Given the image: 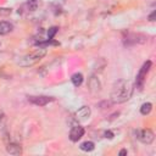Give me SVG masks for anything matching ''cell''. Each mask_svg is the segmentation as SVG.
I'll list each match as a JSON object with an SVG mask.
<instances>
[{"label":"cell","mask_w":156,"mask_h":156,"mask_svg":"<svg viewBox=\"0 0 156 156\" xmlns=\"http://www.w3.org/2000/svg\"><path fill=\"white\" fill-rule=\"evenodd\" d=\"M133 88L128 80L119 79L117 80L111 90V101L113 104H122L130 99Z\"/></svg>","instance_id":"obj_1"},{"label":"cell","mask_w":156,"mask_h":156,"mask_svg":"<svg viewBox=\"0 0 156 156\" xmlns=\"http://www.w3.org/2000/svg\"><path fill=\"white\" fill-rule=\"evenodd\" d=\"M45 55H46V50H45L44 48H39V49H37L35 51H33L32 54H28V55H24L23 57H21V58L18 60V65L22 66V67L33 66V65H35L37 62H39Z\"/></svg>","instance_id":"obj_2"},{"label":"cell","mask_w":156,"mask_h":156,"mask_svg":"<svg viewBox=\"0 0 156 156\" xmlns=\"http://www.w3.org/2000/svg\"><path fill=\"white\" fill-rule=\"evenodd\" d=\"M151 65H152L151 61H146V62H144V65L141 66L139 73L136 74V80H135V83H136V87H138L139 89L143 88V85H144V80H145V78H146V73L149 72Z\"/></svg>","instance_id":"obj_3"},{"label":"cell","mask_w":156,"mask_h":156,"mask_svg":"<svg viewBox=\"0 0 156 156\" xmlns=\"http://www.w3.org/2000/svg\"><path fill=\"white\" fill-rule=\"evenodd\" d=\"M136 138L143 144H151L155 139V134L152 133L151 129H140L136 132Z\"/></svg>","instance_id":"obj_4"},{"label":"cell","mask_w":156,"mask_h":156,"mask_svg":"<svg viewBox=\"0 0 156 156\" xmlns=\"http://www.w3.org/2000/svg\"><path fill=\"white\" fill-rule=\"evenodd\" d=\"M55 99L54 98H50V96H44V95H37V96H28V101L37 105V106H45L46 104L54 101Z\"/></svg>","instance_id":"obj_5"},{"label":"cell","mask_w":156,"mask_h":156,"mask_svg":"<svg viewBox=\"0 0 156 156\" xmlns=\"http://www.w3.org/2000/svg\"><path fill=\"white\" fill-rule=\"evenodd\" d=\"M83 135H84V128H83V127H80V126H74V127H72V129H71V132H69V139H71V141L76 143V141H78Z\"/></svg>","instance_id":"obj_6"},{"label":"cell","mask_w":156,"mask_h":156,"mask_svg":"<svg viewBox=\"0 0 156 156\" xmlns=\"http://www.w3.org/2000/svg\"><path fill=\"white\" fill-rule=\"evenodd\" d=\"M91 111H90V107L89 106H82L79 110L76 111V118L78 121H85L87 118H89Z\"/></svg>","instance_id":"obj_7"},{"label":"cell","mask_w":156,"mask_h":156,"mask_svg":"<svg viewBox=\"0 0 156 156\" xmlns=\"http://www.w3.org/2000/svg\"><path fill=\"white\" fill-rule=\"evenodd\" d=\"M6 151L10 154V155H15V156H18L22 154V146L17 143H9L6 145Z\"/></svg>","instance_id":"obj_8"},{"label":"cell","mask_w":156,"mask_h":156,"mask_svg":"<svg viewBox=\"0 0 156 156\" xmlns=\"http://www.w3.org/2000/svg\"><path fill=\"white\" fill-rule=\"evenodd\" d=\"M12 30V24L7 21H1L0 22V35H5Z\"/></svg>","instance_id":"obj_9"},{"label":"cell","mask_w":156,"mask_h":156,"mask_svg":"<svg viewBox=\"0 0 156 156\" xmlns=\"http://www.w3.org/2000/svg\"><path fill=\"white\" fill-rule=\"evenodd\" d=\"M100 82H99V79L98 78H95V77H91L90 79H89V88H90V90L91 91H99L100 90Z\"/></svg>","instance_id":"obj_10"},{"label":"cell","mask_w":156,"mask_h":156,"mask_svg":"<svg viewBox=\"0 0 156 156\" xmlns=\"http://www.w3.org/2000/svg\"><path fill=\"white\" fill-rule=\"evenodd\" d=\"M83 74L82 73H74L73 76H72V78H71V80H72V83H73V85L74 87H80L82 85V83H83Z\"/></svg>","instance_id":"obj_11"},{"label":"cell","mask_w":156,"mask_h":156,"mask_svg":"<svg viewBox=\"0 0 156 156\" xmlns=\"http://www.w3.org/2000/svg\"><path fill=\"white\" fill-rule=\"evenodd\" d=\"M80 150L82 151H85V152H89V151H93L95 149V144L93 141H84L80 144Z\"/></svg>","instance_id":"obj_12"},{"label":"cell","mask_w":156,"mask_h":156,"mask_svg":"<svg viewBox=\"0 0 156 156\" xmlns=\"http://www.w3.org/2000/svg\"><path fill=\"white\" fill-rule=\"evenodd\" d=\"M151 110H152V104L151 102H145L140 107V113L144 115V116H146V115H149L151 112Z\"/></svg>","instance_id":"obj_13"},{"label":"cell","mask_w":156,"mask_h":156,"mask_svg":"<svg viewBox=\"0 0 156 156\" xmlns=\"http://www.w3.org/2000/svg\"><path fill=\"white\" fill-rule=\"evenodd\" d=\"M26 6H27V9H28V11H35L37 9H38V1L37 0H28L27 1V4H26Z\"/></svg>","instance_id":"obj_14"},{"label":"cell","mask_w":156,"mask_h":156,"mask_svg":"<svg viewBox=\"0 0 156 156\" xmlns=\"http://www.w3.org/2000/svg\"><path fill=\"white\" fill-rule=\"evenodd\" d=\"M57 30H58L57 27H55V26L54 27H50L49 30H48V39H54V37L57 33Z\"/></svg>","instance_id":"obj_15"},{"label":"cell","mask_w":156,"mask_h":156,"mask_svg":"<svg viewBox=\"0 0 156 156\" xmlns=\"http://www.w3.org/2000/svg\"><path fill=\"white\" fill-rule=\"evenodd\" d=\"M11 13V9H7V7H1L0 9V15L1 16H9Z\"/></svg>","instance_id":"obj_16"},{"label":"cell","mask_w":156,"mask_h":156,"mask_svg":"<svg viewBox=\"0 0 156 156\" xmlns=\"http://www.w3.org/2000/svg\"><path fill=\"white\" fill-rule=\"evenodd\" d=\"M155 17H156V11H152L150 15H149V21H155Z\"/></svg>","instance_id":"obj_17"},{"label":"cell","mask_w":156,"mask_h":156,"mask_svg":"<svg viewBox=\"0 0 156 156\" xmlns=\"http://www.w3.org/2000/svg\"><path fill=\"white\" fill-rule=\"evenodd\" d=\"M105 138H108V139H112V138H113V133H112V132H110V130H107V132H105Z\"/></svg>","instance_id":"obj_18"},{"label":"cell","mask_w":156,"mask_h":156,"mask_svg":"<svg viewBox=\"0 0 156 156\" xmlns=\"http://www.w3.org/2000/svg\"><path fill=\"white\" fill-rule=\"evenodd\" d=\"M127 154H128V151H127L126 149H123V150L119 151V156H124V155H127Z\"/></svg>","instance_id":"obj_19"}]
</instances>
